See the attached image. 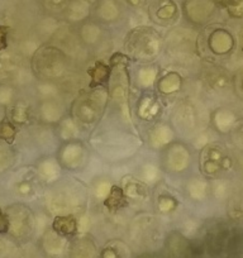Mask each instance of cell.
Returning a JSON list of instances; mask_svg holds the SVG:
<instances>
[{
	"label": "cell",
	"mask_w": 243,
	"mask_h": 258,
	"mask_svg": "<svg viewBox=\"0 0 243 258\" xmlns=\"http://www.w3.org/2000/svg\"><path fill=\"white\" fill-rule=\"evenodd\" d=\"M85 200V188L75 181H57L44 194V207L56 217L81 212Z\"/></svg>",
	"instance_id": "obj_1"
},
{
	"label": "cell",
	"mask_w": 243,
	"mask_h": 258,
	"mask_svg": "<svg viewBox=\"0 0 243 258\" xmlns=\"http://www.w3.org/2000/svg\"><path fill=\"white\" fill-rule=\"evenodd\" d=\"M31 69L39 80L56 83L69 73V57L57 46H41L31 59Z\"/></svg>",
	"instance_id": "obj_2"
},
{
	"label": "cell",
	"mask_w": 243,
	"mask_h": 258,
	"mask_svg": "<svg viewBox=\"0 0 243 258\" xmlns=\"http://www.w3.org/2000/svg\"><path fill=\"white\" fill-rule=\"evenodd\" d=\"M162 44V38L156 29L151 27H137L128 33L125 47L135 59L150 61L160 54Z\"/></svg>",
	"instance_id": "obj_3"
},
{
	"label": "cell",
	"mask_w": 243,
	"mask_h": 258,
	"mask_svg": "<svg viewBox=\"0 0 243 258\" xmlns=\"http://www.w3.org/2000/svg\"><path fill=\"white\" fill-rule=\"evenodd\" d=\"M108 98V91L103 89V86L91 89L88 93L81 94L73 101L71 118L76 123L84 124V125H91L96 123L103 115Z\"/></svg>",
	"instance_id": "obj_4"
},
{
	"label": "cell",
	"mask_w": 243,
	"mask_h": 258,
	"mask_svg": "<svg viewBox=\"0 0 243 258\" xmlns=\"http://www.w3.org/2000/svg\"><path fill=\"white\" fill-rule=\"evenodd\" d=\"M111 75L110 88H109V98L111 103L119 110V113L125 116L126 120H130V100H128V94H130V80H128V74L126 70V57L116 53L113 57V63H111Z\"/></svg>",
	"instance_id": "obj_5"
},
{
	"label": "cell",
	"mask_w": 243,
	"mask_h": 258,
	"mask_svg": "<svg viewBox=\"0 0 243 258\" xmlns=\"http://www.w3.org/2000/svg\"><path fill=\"white\" fill-rule=\"evenodd\" d=\"M9 219V233L17 242H26L32 237L36 228V217L28 205L16 203L6 209Z\"/></svg>",
	"instance_id": "obj_6"
},
{
	"label": "cell",
	"mask_w": 243,
	"mask_h": 258,
	"mask_svg": "<svg viewBox=\"0 0 243 258\" xmlns=\"http://www.w3.org/2000/svg\"><path fill=\"white\" fill-rule=\"evenodd\" d=\"M168 56L177 61L188 59L195 51V36L184 28L171 29L165 39Z\"/></svg>",
	"instance_id": "obj_7"
},
{
	"label": "cell",
	"mask_w": 243,
	"mask_h": 258,
	"mask_svg": "<svg viewBox=\"0 0 243 258\" xmlns=\"http://www.w3.org/2000/svg\"><path fill=\"white\" fill-rule=\"evenodd\" d=\"M29 81V71L22 64V57L14 53L0 54V83L23 85Z\"/></svg>",
	"instance_id": "obj_8"
},
{
	"label": "cell",
	"mask_w": 243,
	"mask_h": 258,
	"mask_svg": "<svg viewBox=\"0 0 243 258\" xmlns=\"http://www.w3.org/2000/svg\"><path fill=\"white\" fill-rule=\"evenodd\" d=\"M190 151L180 142H171L162 150V168L173 173L184 172L190 165Z\"/></svg>",
	"instance_id": "obj_9"
},
{
	"label": "cell",
	"mask_w": 243,
	"mask_h": 258,
	"mask_svg": "<svg viewBox=\"0 0 243 258\" xmlns=\"http://www.w3.org/2000/svg\"><path fill=\"white\" fill-rule=\"evenodd\" d=\"M86 147L81 141L71 140L64 142L57 153V161L64 170L75 171L83 167L86 161Z\"/></svg>",
	"instance_id": "obj_10"
},
{
	"label": "cell",
	"mask_w": 243,
	"mask_h": 258,
	"mask_svg": "<svg viewBox=\"0 0 243 258\" xmlns=\"http://www.w3.org/2000/svg\"><path fill=\"white\" fill-rule=\"evenodd\" d=\"M214 0H183V13L190 23L202 26L214 13Z\"/></svg>",
	"instance_id": "obj_11"
},
{
	"label": "cell",
	"mask_w": 243,
	"mask_h": 258,
	"mask_svg": "<svg viewBox=\"0 0 243 258\" xmlns=\"http://www.w3.org/2000/svg\"><path fill=\"white\" fill-rule=\"evenodd\" d=\"M120 0H96L91 4L90 18L99 24H113L122 18Z\"/></svg>",
	"instance_id": "obj_12"
},
{
	"label": "cell",
	"mask_w": 243,
	"mask_h": 258,
	"mask_svg": "<svg viewBox=\"0 0 243 258\" xmlns=\"http://www.w3.org/2000/svg\"><path fill=\"white\" fill-rule=\"evenodd\" d=\"M148 13L155 23L168 26L177 19L178 8L175 0H151Z\"/></svg>",
	"instance_id": "obj_13"
},
{
	"label": "cell",
	"mask_w": 243,
	"mask_h": 258,
	"mask_svg": "<svg viewBox=\"0 0 243 258\" xmlns=\"http://www.w3.org/2000/svg\"><path fill=\"white\" fill-rule=\"evenodd\" d=\"M228 158L224 156L222 148L218 146H207L203 148L200 161H202V171L207 175H217L225 167Z\"/></svg>",
	"instance_id": "obj_14"
},
{
	"label": "cell",
	"mask_w": 243,
	"mask_h": 258,
	"mask_svg": "<svg viewBox=\"0 0 243 258\" xmlns=\"http://www.w3.org/2000/svg\"><path fill=\"white\" fill-rule=\"evenodd\" d=\"M39 245H41L42 252L47 257L59 258L63 257V254L65 253L66 247H68V240L63 235L57 234L52 228H48L42 233Z\"/></svg>",
	"instance_id": "obj_15"
},
{
	"label": "cell",
	"mask_w": 243,
	"mask_h": 258,
	"mask_svg": "<svg viewBox=\"0 0 243 258\" xmlns=\"http://www.w3.org/2000/svg\"><path fill=\"white\" fill-rule=\"evenodd\" d=\"M68 253L69 258H99L95 240L88 234L74 238L69 244Z\"/></svg>",
	"instance_id": "obj_16"
},
{
	"label": "cell",
	"mask_w": 243,
	"mask_h": 258,
	"mask_svg": "<svg viewBox=\"0 0 243 258\" xmlns=\"http://www.w3.org/2000/svg\"><path fill=\"white\" fill-rule=\"evenodd\" d=\"M171 119H172L176 128L180 129L181 132H189L194 128L195 121H197L194 106L188 101H181L176 105Z\"/></svg>",
	"instance_id": "obj_17"
},
{
	"label": "cell",
	"mask_w": 243,
	"mask_h": 258,
	"mask_svg": "<svg viewBox=\"0 0 243 258\" xmlns=\"http://www.w3.org/2000/svg\"><path fill=\"white\" fill-rule=\"evenodd\" d=\"M38 116L44 124H58L64 118V105L58 99L39 100Z\"/></svg>",
	"instance_id": "obj_18"
},
{
	"label": "cell",
	"mask_w": 243,
	"mask_h": 258,
	"mask_svg": "<svg viewBox=\"0 0 243 258\" xmlns=\"http://www.w3.org/2000/svg\"><path fill=\"white\" fill-rule=\"evenodd\" d=\"M91 4L86 0H70L64 12V17L69 23L80 24L90 18Z\"/></svg>",
	"instance_id": "obj_19"
},
{
	"label": "cell",
	"mask_w": 243,
	"mask_h": 258,
	"mask_svg": "<svg viewBox=\"0 0 243 258\" xmlns=\"http://www.w3.org/2000/svg\"><path fill=\"white\" fill-rule=\"evenodd\" d=\"M78 34L79 39H80L84 46L94 47L100 43L101 38H103V29H101V26L98 22L89 18L83 23H80Z\"/></svg>",
	"instance_id": "obj_20"
},
{
	"label": "cell",
	"mask_w": 243,
	"mask_h": 258,
	"mask_svg": "<svg viewBox=\"0 0 243 258\" xmlns=\"http://www.w3.org/2000/svg\"><path fill=\"white\" fill-rule=\"evenodd\" d=\"M165 248L168 258H187L190 252V243L181 233L172 232L166 239Z\"/></svg>",
	"instance_id": "obj_21"
},
{
	"label": "cell",
	"mask_w": 243,
	"mask_h": 258,
	"mask_svg": "<svg viewBox=\"0 0 243 258\" xmlns=\"http://www.w3.org/2000/svg\"><path fill=\"white\" fill-rule=\"evenodd\" d=\"M61 166H59L57 158L44 157L37 162L36 171L38 175L39 180L43 181L46 183H54L58 181L59 176H61Z\"/></svg>",
	"instance_id": "obj_22"
},
{
	"label": "cell",
	"mask_w": 243,
	"mask_h": 258,
	"mask_svg": "<svg viewBox=\"0 0 243 258\" xmlns=\"http://www.w3.org/2000/svg\"><path fill=\"white\" fill-rule=\"evenodd\" d=\"M234 46L233 37L225 29H215L209 37V47L214 53L225 54L232 51Z\"/></svg>",
	"instance_id": "obj_23"
},
{
	"label": "cell",
	"mask_w": 243,
	"mask_h": 258,
	"mask_svg": "<svg viewBox=\"0 0 243 258\" xmlns=\"http://www.w3.org/2000/svg\"><path fill=\"white\" fill-rule=\"evenodd\" d=\"M172 128L167 124H157V125L151 129L150 135H148L150 146L156 148V150H161V148L163 150L166 146L172 142Z\"/></svg>",
	"instance_id": "obj_24"
},
{
	"label": "cell",
	"mask_w": 243,
	"mask_h": 258,
	"mask_svg": "<svg viewBox=\"0 0 243 258\" xmlns=\"http://www.w3.org/2000/svg\"><path fill=\"white\" fill-rule=\"evenodd\" d=\"M51 228L63 237H74L78 233L79 223L74 215H57L52 222Z\"/></svg>",
	"instance_id": "obj_25"
},
{
	"label": "cell",
	"mask_w": 243,
	"mask_h": 258,
	"mask_svg": "<svg viewBox=\"0 0 243 258\" xmlns=\"http://www.w3.org/2000/svg\"><path fill=\"white\" fill-rule=\"evenodd\" d=\"M88 73L90 76V89L100 88L110 79L111 68L106 66L103 62H96L93 68L89 69Z\"/></svg>",
	"instance_id": "obj_26"
},
{
	"label": "cell",
	"mask_w": 243,
	"mask_h": 258,
	"mask_svg": "<svg viewBox=\"0 0 243 258\" xmlns=\"http://www.w3.org/2000/svg\"><path fill=\"white\" fill-rule=\"evenodd\" d=\"M213 121H214V125L218 131H220L223 133H227L234 125L235 115L229 109L220 108L213 114Z\"/></svg>",
	"instance_id": "obj_27"
},
{
	"label": "cell",
	"mask_w": 243,
	"mask_h": 258,
	"mask_svg": "<svg viewBox=\"0 0 243 258\" xmlns=\"http://www.w3.org/2000/svg\"><path fill=\"white\" fill-rule=\"evenodd\" d=\"M104 205L110 212H116V210L123 209L125 207H127V197H126V192L120 187H118V186H111L108 197L104 200Z\"/></svg>",
	"instance_id": "obj_28"
},
{
	"label": "cell",
	"mask_w": 243,
	"mask_h": 258,
	"mask_svg": "<svg viewBox=\"0 0 243 258\" xmlns=\"http://www.w3.org/2000/svg\"><path fill=\"white\" fill-rule=\"evenodd\" d=\"M158 110H160V105H158L155 96L147 94L143 98H141L140 104H138V114H140L141 118L150 120L157 115Z\"/></svg>",
	"instance_id": "obj_29"
},
{
	"label": "cell",
	"mask_w": 243,
	"mask_h": 258,
	"mask_svg": "<svg viewBox=\"0 0 243 258\" xmlns=\"http://www.w3.org/2000/svg\"><path fill=\"white\" fill-rule=\"evenodd\" d=\"M181 85H183L181 76L176 73H170L158 81V90L165 95H170L180 90Z\"/></svg>",
	"instance_id": "obj_30"
},
{
	"label": "cell",
	"mask_w": 243,
	"mask_h": 258,
	"mask_svg": "<svg viewBox=\"0 0 243 258\" xmlns=\"http://www.w3.org/2000/svg\"><path fill=\"white\" fill-rule=\"evenodd\" d=\"M29 106L23 103H16L8 108V118L16 125H24L29 121Z\"/></svg>",
	"instance_id": "obj_31"
},
{
	"label": "cell",
	"mask_w": 243,
	"mask_h": 258,
	"mask_svg": "<svg viewBox=\"0 0 243 258\" xmlns=\"http://www.w3.org/2000/svg\"><path fill=\"white\" fill-rule=\"evenodd\" d=\"M79 133V128L76 125V121L71 116H65L61 119L58 123V136L64 142L76 140V136Z\"/></svg>",
	"instance_id": "obj_32"
},
{
	"label": "cell",
	"mask_w": 243,
	"mask_h": 258,
	"mask_svg": "<svg viewBox=\"0 0 243 258\" xmlns=\"http://www.w3.org/2000/svg\"><path fill=\"white\" fill-rule=\"evenodd\" d=\"M187 191L192 199H194L195 202H200L207 198L208 185L202 178H192L190 182L188 183Z\"/></svg>",
	"instance_id": "obj_33"
},
{
	"label": "cell",
	"mask_w": 243,
	"mask_h": 258,
	"mask_svg": "<svg viewBox=\"0 0 243 258\" xmlns=\"http://www.w3.org/2000/svg\"><path fill=\"white\" fill-rule=\"evenodd\" d=\"M41 42L36 38H27L23 39L18 43L17 49H18V54L22 58L26 59H32L33 56L36 54V52L41 48Z\"/></svg>",
	"instance_id": "obj_34"
},
{
	"label": "cell",
	"mask_w": 243,
	"mask_h": 258,
	"mask_svg": "<svg viewBox=\"0 0 243 258\" xmlns=\"http://www.w3.org/2000/svg\"><path fill=\"white\" fill-rule=\"evenodd\" d=\"M18 129L13 121L9 120V118L0 119V140L4 141L7 145H12L16 141Z\"/></svg>",
	"instance_id": "obj_35"
},
{
	"label": "cell",
	"mask_w": 243,
	"mask_h": 258,
	"mask_svg": "<svg viewBox=\"0 0 243 258\" xmlns=\"http://www.w3.org/2000/svg\"><path fill=\"white\" fill-rule=\"evenodd\" d=\"M36 93L39 100H43V99H57L59 94V89L56 85V83L41 80L37 84Z\"/></svg>",
	"instance_id": "obj_36"
},
{
	"label": "cell",
	"mask_w": 243,
	"mask_h": 258,
	"mask_svg": "<svg viewBox=\"0 0 243 258\" xmlns=\"http://www.w3.org/2000/svg\"><path fill=\"white\" fill-rule=\"evenodd\" d=\"M16 100V86L12 84L0 83V108L8 109Z\"/></svg>",
	"instance_id": "obj_37"
},
{
	"label": "cell",
	"mask_w": 243,
	"mask_h": 258,
	"mask_svg": "<svg viewBox=\"0 0 243 258\" xmlns=\"http://www.w3.org/2000/svg\"><path fill=\"white\" fill-rule=\"evenodd\" d=\"M16 161V155L7 146H0V175L8 171Z\"/></svg>",
	"instance_id": "obj_38"
},
{
	"label": "cell",
	"mask_w": 243,
	"mask_h": 258,
	"mask_svg": "<svg viewBox=\"0 0 243 258\" xmlns=\"http://www.w3.org/2000/svg\"><path fill=\"white\" fill-rule=\"evenodd\" d=\"M156 78H157V70L155 68H143L138 73V83L140 86L145 89L151 88Z\"/></svg>",
	"instance_id": "obj_39"
},
{
	"label": "cell",
	"mask_w": 243,
	"mask_h": 258,
	"mask_svg": "<svg viewBox=\"0 0 243 258\" xmlns=\"http://www.w3.org/2000/svg\"><path fill=\"white\" fill-rule=\"evenodd\" d=\"M126 194L133 198H145L147 195V188L138 181H131L126 186Z\"/></svg>",
	"instance_id": "obj_40"
},
{
	"label": "cell",
	"mask_w": 243,
	"mask_h": 258,
	"mask_svg": "<svg viewBox=\"0 0 243 258\" xmlns=\"http://www.w3.org/2000/svg\"><path fill=\"white\" fill-rule=\"evenodd\" d=\"M70 0H43L44 8L54 14H64Z\"/></svg>",
	"instance_id": "obj_41"
},
{
	"label": "cell",
	"mask_w": 243,
	"mask_h": 258,
	"mask_svg": "<svg viewBox=\"0 0 243 258\" xmlns=\"http://www.w3.org/2000/svg\"><path fill=\"white\" fill-rule=\"evenodd\" d=\"M16 192L18 197H22V198L31 197V195H33V192H34L33 182H32V181H28V180L19 181L16 186Z\"/></svg>",
	"instance_id": "obj_42"
},
{
	"label": "cell",
	"mask_w": 243,
	"mask_h": 258,
	"mask_svg": "<svg viewBox=\"0 0 243 258\" xmlns=\"http://www.w3.org/2000/svg\"><path fill=\"white\" fill-rule=\"evenodd\" d=\"M176 205H177V203H176V200L171 197H162L158 200V208H160L161 212L165 213V214L173 212Z\"/></svg>",
	"instance_id": "obj_43"
},
{
	"label": "cell",
	"mask_w": 243,
	"mask_h": 258,
	"mask_svg": "<svg viewBox=\"0 0 243 258\" xmlns=\"http://www.w3.org/2000/svg\"><path fill=\"white\" fill-rule=\"evenodd\" d=\"M111 185L109 183V181L106 180H100L95 183L94 186V192L98 198H106L108 197L109 191H110Z\"/></svg>",
	"instance_id": "obj_44"
},
{
	"label": "cell",
	"mask_w": 243,
	"mask_h": 258,
	"mask_svg": "<svg viewBox=\"0 0 243 258\" xmlns=\"http://www.w3.org/2000/svg\"><path fill=\"white\" fill-rule=\"evenodd\" d=\"M9 33H11V28L8 26L0 24V53L7 51L9 47Z\"/></svg>",
	"instance_id": "obj_45"
},
{
	"label": "cell",
	"mask_w": 243,
	"mask_h": 258,
	"mask_svg": "<svg viewBox=\"0 0 243 258\" xmlns=\"http://www.w3.org/2000/svg\"><path fill=\"white\" fill-rule=\"evenodd\" d=\"M229 13L234 17H240L243 14V0H225Z\"/></svg>",
	"instance_id": "obj_46"
},
{
	"label": "cell",
	"mask_w": 243,
	"mask_h": 258,
	"mask_svg": "<svg viewBox=\"0 0 243 258\" xmlns=\"http://www.w3.org/2000/svg\"><path fill=\"white\" fill-rule=\"evenodd\" d=\"M142 176L146 181H155L158 176V170L152 165H147L143 167Z\"/></svg>",
	"instance_id": "obj_47"
},
{
	"label": "cell",
	"mask_w": 243,
	"mask_h": 258,
	"mask_svg": "<svg viewBox=\"0 0 243 258\" xmlns=\"http://www.w3.org/2000/svg\"><path fill=\"white\" fill-rule=\"evenodd\" d=\"M120 255L122 254L118 248H115L114 245H108L101 250L99 258H122Z\"/></svg>",
	"instance_id": "obj_48"
},
{
	"label": "cell",
	"mask_w": 243,
	"mask_h": 258,
	"mask_svg": "<svg viewBox=\"0 0 243 258\" xmlns=\"http://www.w3.org/2000/svg\"><path fill=\"white\" fill-rule=\"evenodd\" d=\"M9 233V219L6 210L0 208V234H8Z\"/></svg>",
	"instance_id": "obj_49"
},
{
	"label": "cell",
	"mask_w": 243,
	"mask_h": 258,
	"mask_svg": "<svg viewBox=\"0 0 243 258\" xmlns=\"http://www.w3.org/2000/svg\"><path fill=\"white\" fill-rule=\"evenodd\" d=\"M122 2H125L131 8H141L147 3V0H122Z\"/></svg>",
	"instance_id": "obj_50"
},
{
	"label": "cell",
	"mask_w": 243,
	"mask_h": 258,
	"mask_svg": "<svg viewBox=\"0 0 243 258\" xmlns=\"http://www.w3.org/2000/svg\"><path fill=\"white\" fill-rule=\"evenodd\" d=\"M137 258H161L158 257L155 253H143V254H140Z\"/></svg>",
	"instance_id": "obj_51"
},
{
	"label": "cell",
	"mask_w": 243,
	"mask_h": 258,
	"mask_svg": "<svg viewBox=\"0 0 243 258\" xmlns=\"http://www.w3.org/2000/svg\"><path fill=\"white\" fill-rule=\"evenodd\" d=\"M86 2H89V3H90V4H93L94 2H96V0H86Z\"/></svg>",
	"instance_id": "obj_52"
},
{
	"label": "cell",
	"mask_w": 243,
	"mask_h": 258,
	"mask_svg": "<svg viewBox=\"0 0 243 258\" xmlns=\"http://www.w3.org/2000/svg\"><path fill=\"white\" fill-rule=\"evenodd\" d=\"M242 88H243V81H242Z\"/></svg>",
	"instance_id": "obj_53"
}]
</instances>
